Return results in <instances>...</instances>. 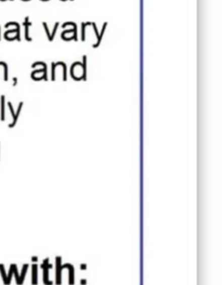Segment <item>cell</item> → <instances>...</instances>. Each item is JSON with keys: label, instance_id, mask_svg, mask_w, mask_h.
<instances>
[{"label": "cell", "instance_id": "obj_2", "mask_svg": "<svg viewBox=\"0 0 224 285\" xmlns=\"http://www.w3.org/2000/svg\"><path fill=\"white\" fill-rule=\"evenodd\" d=\"M0 1H7V0H0ZM11 1H14V0H11Z\"/></svg>", "mask_w": 224, "mask_h": 285}, {"label": "cell", "instance_id": "obj_1", "mask_svg": "<svg viewBox=\"0 0 224 285\" xmlns=\"http://www.w3.org/2000/svg\"><path fill=\"white\" fill-rule=\"evenodd\" d=\"M24 28H25V38L27 40H32V39L29 37V27L32 26V23L29 22V17H27L25 19V21L23 23Z\"/></svg>", "mask_w": 224, "mask_h": 285}]
</instances>
